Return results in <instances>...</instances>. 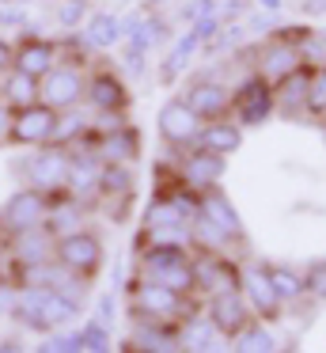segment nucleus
Listing matches in <instances>:
<instances>
[{
  "instance_id": "obj_1",
  "label": "nucleus",
  "mask_w": 326,
  "mask_h": 353,
  "mask_svg": "<svg viewBox=\"0 0 326 353\" xmlns=\"http://www.w3.org/2000/svg\"><path fill=\"white\" fill-rule=\"evenodd\" d=\"M12 319L23 330H34V334H53V330L68 327L72 319H80V307L57 289H38V285H19L15 292V307Z\"/></svg>"
},
{
  "instance_id": "obj_2",
  "label": "nucleus",
  "mask_w": 326,
  "mask_h": 353,
  "mask_svg": "<svg viewBox=\"0 0 326 353\" xmlns=\"http://www.w3.org/2000/svg\"><path fill=\"white\" fill-rule=\"evenodd\" d=\"M129 315L133 319H156V323H182L190 315H197L194 300L182 292L167 289L148 277H133L129 281Z\"/></svg>"
},
{
  "instance_id": "obj_3",
  "label": "nucleus",
  "mask_w": 326,
  "mask_h": 353,
  "mask_svg": "<svg viewBox=\"0 0 326 353\" xmlns=\"http://www.w3.org/2000/svg\"><path fill=\"white\" fill-rule=\"evenodd\" d=\"M136 262H141V274L148 277V281H159V285H167V289L182 292V296H194L197 292L190 247H141V251H136Z\"/></svg>"
},
{
  "instance_id": "obj_4",
  "label": "nucleus",
  "mask_w": 326,
  "mask_h": 353,
  "mask_svg": "<svg viewBox=\"0 0 326 353\" xmlns=\"http://www.w3.org/2000/svg\"><path fill=\"white\" fill-rule=\"evenodd\" d=\"M53 259L76 277H88L95 281L103 274V262H106V247L95 232L80 228V232H68V236H57V247H53Z\"/></svg>"
},
{
  "instance_id": "obj_5",
  "label": "nucleus",
  "mask_w": 326,
  "mask_h": 353,
  "mask_svg": "<svg viewBox=\"0 0 326 353\" xmlns=\"http://www.w3.org/2000/svg\"><path fill=\"white\" fill-rule=\"evenodd\" d=\"M23 179H27V186L50 194V198L65 194V186H68V148L38 145V152H30L27 160H23Z\"/></svg>"
},
{
  "instance_id": "obj_6",
  "label": "nucleus",
  "mask_w": 326,
  "mask_h": 353,
  "mask_svg": "<svg viewBox=\"0 0 326 353\" xmlns=\"http://www.w3.org/2000/svg\"><path fill=\"white\" fill-rule=\"evenodd\" d=\"M53 247H57V239H53V232L45 228V224L8 236L4 243H0V251H4V270H8L4 277L19 274V270H30V266H38V262H50Z\"/></svg>"
},
{
  "instance_id": "obj_7",
  "label": "nucleus",
  "mask_w": 326,
  "mask_h": 353,
  "mask_svg": "<svg viewBox=\"0 0 326 353\" xmlns=\"http://www.w3.org/2000/svg\"><path fill=\"white\" fill-rule=\"evenodd\" d=\"M45 213H50V194L34 190V186L15 190L12 198L0 205V243H4L8 236H15V232L45 224Z\"/></svg>"
},
{
  "instance_id": "obj_8",
  "label": "nucleus",
  "mask_w": 326,
  "mask_h": 353,
  "mask_svg": "<svg viewBox=\"0 0 326 353\" xmlns=\"http://www.w3.org/2000/svg\"><path fill=\"white\" fill-rule=\"evenodd\" d=\"M83 88H88V69L76 65H53L42 80H38V103L61 110H72L83 103Z\"/></svg>"
},
{
  "instance_id": "obj_9",
  "label": "nucleus",
  "mask_w": 326,
  "mask_h": 353,
  "mask_svg": "<svg viewBox=\"0 0 326 353\" xmlns=\"http://www.w3.org/2000/svg\"><path fill=\"white\" fill-rule=\"evenodd\" d=\"M273 110H277V103H273V84L262 80L258 72L247 77L232 92V114H235V125H239V130L243 125H262Z\"/></svg>"
},
{
  "instance_id": "obj_10",
  "label": "nucleus",
  "mask_w": 326,
  "mask_h": 353,
  "mask_svg": "<svg viewBox=\"0 0 326 353\" xmlns=\"http://www.w3.org/2000/svg\"><path fill=\"white\" fill-rule=\"evenodd\" d=\"M57 65V39H45L34 23L15 39V69L27 72V77L42 80L45 72Z\"/></svg>"
},
{
  "instance_id": "obj_11",
  "label": "nucleus",
  "mask_w": 326,
  "mask_h": 353,
  "mask_svg": "<svg viewBox=\"0 0 326 353\" xmlns=\"http://www.w3.org/2000/svg\"><path fill=\"white\" fill-rule=\"evenodd\" d=\"M83 103H88L95 114H125L129 110V88L118 72L95 69L88 77V88H83Z\"/></svg>"
},
{
  "instance_id": "obj_12",
  "label": "nucleus",
  "mask_w": 326,
  "mask_h": 353,
  "mask_svg": "<svg viewBox=\"0 0 326 353\" xmlns=\"http://www.w3.org/2000/svg\"><path fill=\"white\" fill-rule=\"evenodd\" d=\"M53 125H57V110L45 107V103H30V107H19L12 118V145L23 148H38L53 141Z\"/></svg>"
},
{
  "instance_id": "obj_13",
  "label": "nucleus",
  "mask_w": 326,
  "mask_h": 353,
  "mask_svg": "<svg viewBox=\"0 0 326 353\" xmlns=\"http://www.w3.org/2000/svg\"><path fill=\"white\" fill-rule=\"evenodd\" d=\"M99 175H103V160L91 148H68V198H76L80 205H91L99 198Z\"/></svg>"
},
{
  "instance_id": "obj_14",
  "label": "nucleus",
  "mask_w": 326,
  "mask_h": 353,
  "mask_svg": "<svg viewBox=\"0 0 326 353\" xmlns=\"http://www.w3.org/2000/svg\"><path fill=\"white\" fill-rule=\"evenodd\" d=\"M121 353H182L179 323L133 319V334L121 342Z\"/></svg>"
},
{
  "instance_id": "obj_15",
  "label": "nucleus",
  "mask_w": 326,
  "mask_h": 353,
  "mask_svg": "<svg viewBox=\"0 0 326 353\" xmlns=\"http://www.w3.org/2000/svg\"><path fill=\"white\" fill-rule=\"evenodd\" d=\"M159 137H163V145L171 148H186L197 141V133H201V118L194 114V110L186 107V99H167L163 107H159Z\"/></svg>"
},
{
  "instance_id": "obj_16",
  "label": "nucleus",
  "mask_w": 326,
  "mask_h": 353,
  "mask_svg": "<svg viewBox=\"0 0 326 353\" xmlns=\"http://www.w3.org/2000/svg\"><path fill=\"white\" fill-rule=\"evenodd\" d=\"M239 270L227 254H201L194 259V277H197V289L205 296H224V292H239Z\"/></svg>"
},
{
  "instance_id": "obj_17",
  "label": "nucleus",
  "mask_w": 326,
  "mask_h": 353,
  "mask_svg": "<svg viewBox=\"0 0 326 353\" xmlns=\"http://www.w3.org/2000/svg\"><path fill=\"white\" fill-rule=\"evenodd\" d=\"M182 99L201 122H216V118H227V110H232V88H224L212 77H197Z\"/></svg>"
},
{
  "instance_id": "obj_18",
  "label": "nucleus",
  "mask_w": 326,
  "mask_h": 353,
  "mask_svg": "<svg viewBox=\"0 0 326 353\" xmlns=\"http://www.w3.org/2000/svg\"><path fill=\"white\" fill-rule=\"evenodd\" d=\"M239 296L247 300V307L254 315H265V319L281 315V296H277V289H273L265 266H243L239 270Z\"/></svg>"
},
{
  "instance_id": "obj_19",
  "label": "nucleus",
  "mask_w": 326,
  "mask_h": 353,
  "mask_svg": "<svg viewBox=\"0 0 326 353\" xmlns=\"http://www.w3.org/2000/svg\"><path fill=\"white\" fill-rule=\"evenodd\" d=\"M224 171H227V156H216V152H205V148H194V152H186V160H182L179 179L190 186V190L201 194V190L220 186Z\"/></svg>"
},
{
  "instance_id": "obj_20",
  "label": "nucleus",
  "mask_w": 326,
  "mask_h": 353,
  "mask_svg": "<svg viewBox=\"0 0 326 353\" xmlns=\"http://www.w3.org/2000/svg\"><path fill=\"white\" fill-rule=\"evenodd\" d=\"M209 323L227 338V342H232L243 327L254 323V312L247 307V300H243L239 292H224V296H212L209 300Z\"/></svg>"
},
{
  "instance_id": "obj_21",
  "label": "nucleus",
  "mask_w": 326,
  "mask_h": 353,
  "mask_svg": "<svg viewBox=\"0 0 326 353\" xmlns=\"http://www.w3.org/2000/svg\"><path fill=\"white\" fill-rule=\"evenodd\" d=\"M179 345H182V353H227L232 350V342L212 327L209 315H205V319L201 315L182 319L179 323Z\"/></svg>"
},
{
  "instance_id": "obj_22",
  "label": "nucleus",
  "mask_w": 326,
  "mask_h": 353,
  "mask_svg": "<svg viewBox=\"0 0 326 353\" xmlns=\"http://www.w3.org/2000/svg\"><path fill=\"white\" fill-rule=\"evenodd\" d=\"M197 213L205 216V221H212L220 232H224L227 239H247V228H243V216L239 209L232 205V198H227L220 186H212V190H201V209Z\"/></svg>"
},
{
  "instance_id": "obj_23",
  "label": "nucleus",
  "mask_w": 326,
  "mask_h": 353,
  "mask_svg": "<svg viewBox=\"0 0 326 353\" xmlns=\"http://www.w3.org/2000/svg\"><path fill=\"white\" fill-rule=\"evenodd\" d=\"M303 57H300V46L288 39H273L262 46V54H258V77L269 80V84H277V80H285L292 69H300Z\"/></svg>"
},
{
  "instance_id": "obj_24",
  "label": "nucleus",
  "mask_w": 326,
  "mask_h": 353,
  "mask_svg": "<svg viewBox=\"0 0 326 353\" xmlns=\"http://www.w3.org/2000/svg\"><path fill=\"white\" fill-rule=\"evenodd\" d=\"M167 23L159 16H152V12H136V16H125L121 19V42L133 50H141V54H148L152 46H159V42H167Z\"/></svg>"
},
{
  "instance_id": "obj_25",
  "label": "nucleus",
  "mask_w": 326,
  "mask_h": 353,
  "mask_svg": "<svg viewBox=\"0 0 326 353\" xmlns=\"http://www.w3.org/2000/svg\"><path fill=\"white\" fill-rule=\"evenodd\" d=\"M194 148H205V152L216 156H232L243 148V130L232 122V118H216V122H205L201 133H197Z\"/></svg>"
},
{
  "instance_id": "obj_26",
  "label": "nucleus",
  "mask_w": 326,
  "mask_h": 353,
  "mask_svg": "<svg viewBox=\"0 0 326 353\" xmlns=\"http://www.w3.org/2000/svg\"><path fill=\"white\" fill-rule=\"evenodd\" d=\"M80 34L91 50H114V46H121V16H114V12H91L88 23L80 27Z\"/></svg>"
},
{
  "instance_id": "obj_27",
  "label": "nucleus",
  "mask_w": 326,
  "mask_h": 353,
  "mask_svg": "<svg viewBox=\"0 0 326 353\" xmlns=\"http://www.w3.org/2000/svg\"><path fill=\"white\" fill-rule=\"evenodd\" d=\"M307 84H311V72L300 65V69H292L285 80L273 84V103H277L285 114H296V110L307 103Z\"/></svg>"
},
{
  "instance_id": "obj_28",
  "label": "nucleus",
  "mask_w": 326,
  "mask_h": 353,
  "mask_svg": "<svg viewBox=\"0 0 326 353\" xmlns=\"http://www.w3.org/2000/svg\"><path fill=\"white\" fill-rule=\"evenodd\" d=\"M0 103H8L12 110L38 103V80L27 77V72H19V69L4 72V80H0Z\"/></svg>"
},
{
  "instance_id": "obj_29",
  "label": "nucleus",
  "mask_w": 326,
  "mask_h": 353,
  "mask_svg": "<svg viewBox=\"0 0 326 353\" xmlns=\"http://www.w3.org/2000/svg\"><path fill=\"white\" fill-rule=\"evenodd\" d=\"M99 198H106V201L118 198L121 205L133 201V171H129V163H103V175H99Z\"/></svg>"
},
{
  "instance_id": "obj_30",
  "label": "nucleus",
  "mask_w": 326,
  "mask_h": 353,
  "mask_svg": "<svg viewBox=\"0 0 326 353\" xmlns=\"http://www.w3.org/2000/svg\"><path fill=\"white\" fill-rule=\"evenodd\" d=\"M141 247H194V236H190V224H159V228L136 232V251Z\"/></svg>"
},
{
  "instance_id": "obj_31",
  "label": "nucleus",
  "mask_w": 326,
  "mask_h": 353,
  "mask_svg": "<svg viewBox=\"0 0 326 353\" xmlns=\"http://www.w3.org/2000/svg\"><path fill=\"white\" fill-rule=\"evenodd\" d=\"M88 130H91V118L88 114H80V110H61L57 114V125H53V141L50 145H61V148H72V145H80L83 137H88Z\"/></svg>"
},
{
  "instance_id": "obj_32",
  "label": "nucleus",
  "mask_w": 326,
  "mask_h": 353,
  "mask_svg": "<svg viewBox=\"0 0 326 353\" xmlns=\"http://www.w3.org/2000/svg\"><path fill=\"white\" fill-rule=\"evenodd\" d=\"M232 353H277V338L269 334V327L250 323L232 338Z\"/></svg>"
},
{
  "instance_id": "obj_33",
  "label": "nucleus",
  "mask_w": 326,
  "mask_h": 353,
  "mask_svg": "<svg viewBox=\"0 0 326 353\" xmlns=\"http://www.w3.org/2000/svg\"><path fill=\"white\" fill-rule=\"evenodd\" d=\"M194 50H201V42H197V34H194V31L179 34V39H174V46L167 50V61H163V72H159V77H163V80H174V77H179V72L190 65V57H194Z\"/></svg>"
},
{
  "instance_id": "obj_34",
  "label": "nucleus",
  "mask_w": 326,
  "mask_h": 353,
  "mask_svg": "<svg viewBox=\"0 0 326 353\" xmlns=\"http://www.w3.org/2000/svg\"><path fill=\"white\" fill-rule=\"evenodd\" d=\"M190 236H194V247H201V254H224L227 251V236L212 221H205L201 213L190 221Z\"/></svg>"
},
{
  "instance_id": "obj_35",
  "label": "nucleus",
  "mask_w": 326,
  "mask_h": 353,
  "mask_svg": "<svg viewBox=\"0 0 326 353\" xmlns=\"http://www.w3.org/2000/svg\"><path fill=\"white\" fill-rule=\"evenodd\" d=\"M141 224L144 228H159V224H190V221L179 213V205H174L167 194H156V198L148 201V209H144Z\"/></svg>"
},
{
  "instance_id": "obj_36",
  "label": "nucleus",
  "mask_w": 326,
  "mask_h": 353,
  "mask_svg": "<svg viewBox=\"0 0 326 353\" xmlns=\"http://www.w3.org/2000/svg\"><path fill=\"white\" fill-rule=\"evenodd\" d=\"M80 338H83V353H114L110 342V323H103L99 315L80 323Z\"/></svg>"
},
{
  "instance_id": "obj_37",
  "label": "nucleus",
  "mask_w": 326,
  "mask_h": 353,
  "mask_svg": "<svg viewBox=\"0 0 326 353\" xmlns=\"http://www.w3.org/2000/svg\"><path fill=\"white\" fill-rule=\"evenodd\" d=\"M265 270H269V281H273V289H277L281 304H285V300H300L303 292H307L303 274H296V270H288V266H265Z\"/></svg>"
},
{
  "instance_id": "obj_38",
  "label": "nucleus",
  "mask_w": 326,
  "mask_h": 353,
  "mask_svg": "<svg viewBox=\"0 0 326 353\" xmlns=\"http://www.w3.org/2000/svg\"><path fill=\"white\" fill-rule=\"evenodd\" d=\"M88 0H61L57 8H53V19H57V27L65 34H72V31H80L83 23H88Z\"/></svg>"
},
{
  "instance_id": "obj_39",
  "label": "nucleus",
  "mask_w": 326,
  "mask_h": 353,
  "mask_svg": "<svg viewBox=\"0 0 326 353\" xmlns=\"http://www.w3.org/2000/svg\"><path fill=\"white\" fill-rule=\"evenodd\" d=\"M30 16L23 0H0V31H27Z\"/></svg>"
},
{
  "instance_id": "obj_40",
  "label": "nucleus",
  "mask_w": 326,
  "mask_h": 353,
  "mask_svg": "<svg viewBox=\"0 0 326 353\" xmlns=\"http://www.w3.org/2000/svg\"><path fill=\"white\" fill-rule=\"evenodd\" d=\"M303 107L311 110V114L323 118L326 114V65L318 72H311V84H307V103Z\"/></svg>"
},
{
  "instance_id": "obj_41",
  "label": "nucleus",
  "mask_w": 326,
  "mask_h": 353,
  "mask_svg": "<svg viewBox=\"0 0 326 353\" xmlns=\"http://www.w3.org/2000/svg\"><path fill=\"white\" fill-rule=\"evenodd\" d=\"M303 285H307L311 296H326V262H315V266L303 274Z\"/></svg>"
},
{
  "instance_id": "obj_42",
  "label": "nucleus",
  "mask_w": 326,
  "mask_h": 353,
  "mask_svg": "<svg viewBox=\"0 0 326 353\" xmlns=\"http://www.w3.org/2000/svg\"><path fill=\"white\" fill-rule=\"evenodd\" d=\"M216 0H194V4H186V8H182V19H190V23H194V19H201V16H216Z\"/></svg>"
},
{
  "instance_id": "obj_43",
  "label": "nucleus",
  "mask_w": 326,
  "mask_h": 353,
  "mask_svg": "<svg viewBox=\"0 0 326 353\" xmlns=\"http://www.w3.org/2000/svg\"><path fill=\"white\" fill-rule=\"evenodd\" d=\"M15 292H19V285H15L12 277H0V315H12Z\"/></svg>"
},
{
  "instance_id": "obj_44",
  "label": "nucleus",
  "mask_w": 326,
  "mask_h": 353,
  "mask_svg": "<svg viewBox=\"0 0 326 353\" xmlns=\"http://www.w3.org/2000/svg\"><path fill=\"white\" fill-rule=\"evenodd\" d=\"M12 118H15V110L8 103H0V148L12 145Z\"/></svg>"
},
{
  "instance_id": "obj_45",
  "label": "nucleus",
  "mask_w": 326,
  "mask_h": 353,
  "mask_svg": "<svg viewBox=\"0 0 326 353\" xmlns=\"http://www.w3.org/2000/svg\"><path fill=\"white\" fill-rule=\"evenodd\" d=\"M12 69H15V42H8L4 34H0V77L12 72Z\"/></svg>"
},
{
  "instance_id": "obj_46",
  "label": "nucleus",
  "mask_w": 326,
  "mask_h": 353,
  "mask_svg": "<svg viewBox=\"0 0 326 353\" xmlns=\"http://www.w3.org/2000/svg\"><path fill=\"white\" fill-rule=\"evenodd\" d=\"M125 69H129V72H144V69H148V61H144V54H141V50L125 46Z\"/></svg>"
},
{
  "instance_id": "obj_47",
  "label": "nucleus",
  "mask_w": 326,
  "mask_h": 353,
  "mask_svg": "<svg viewBox=\"0 0 326 353\" xmlns=\"http://www.w3.org/2000/svg\"><path fill=\"white\" fill-rule=\"evenodd\" d=\"M34 353H65V350H61V338H57V330H53V334H45L42 342L34 345Z\"/></svg>"
},
{
  "instance_id": "obj_48",
  "label": "nucleus",
  "mask_w": 326,
  "mask_h": 353,
  "mask_svg": "<svg viewBox=\"0 0 326 353\" xmlns=\"http://www.w3.org/2000/svg\"><path fill=\"white\" fill-rule=\"evenodd\" d=\"M99 319H103V323L114 319V296H110V292H106V296H99Z\"/></svg>"
},
{
  "instance_id": "obj_49",
  "label": "nucleus",
  "mask_w": 326,
  "mask_h": 353,
  "mask_svg": "<svg viewBox=\"0 0 326 353\" xmlns=\"http://www.w3.org/2000/svg\"><path fill=\"white\" fill-rule=\"evenodd\" d=\"M0 353H23V338H0Z\"/></svg>"
},
{
  "instance_id": "obj_50",
  "label": "nucleus",
  "mask_w": 326,
  "mask_h": 353,
  "mask_svg": "<svg viewBox=\"0 0 326 353\" xmlns=\"http://www.w3.org/2000/svg\"><path fill=\"white\" fill-rule=\"evenodd\" d=\"M243 8H247V4H243V0H227V4H224V16L232 19V16H239Z\"/></svg>"
},
{
  "instance_id": "obj_51",
  "label": "nucleus",
  "mask_w": 326,
  "mask_h": 353,
  "mask_svg": "<svg viewBox=\"0 0 326 353\" xmlns=\"http://www.w3.org/2000/svg\"><path fill=\"white\" fill-rule=\"evenodd\" d=\"M303 8L307 12H326V0H303Z\"/></svg>"
},
{
  "instance_id": "obj_52",
  "label": "nucleus",
  "mask_w": 326,
  "mask_h": 353,
  "mask_svg": "<svg viewBox=\"0 0 326 353\" xmlns=\"http://www.w3.org/2000/svg\"><path fill=\"white\" fill-rule=\"evenodd\" d=\"M262 4V12H281V0H258Z\"/></svg>"
},
{
  "instance_id": "obj_53",
  "label": "nucleus",
  "mask_w": 326,
  "mask_h": 353,
  "mask_svg": "<svg viewBox=\"0 0 326 353\" xmlns=\"http://www.w3.org/2000/svg\"><path fill=\"white\" fill-rule=\"evenodd\" d=\"M144 4H148V8H159V4H167V0H144Z\"/></svg>"
},
{
  "instance_id": "obj_54",
  "label": "nucleus",
  "mask_w": 326,
  "mask_h": 353,
  "mask_svg": "<svg viewBox=\"0 0 326 353\" xmlns=\"http://www.w3.org/2000/svg\"><path fill=\"white\" fill-rule=\"evenodd\" d=\"M0 277H4V251H0Z\"/></svg>"
},
{
  "instance_id": "obj_55",
  "label": "nucleus",
  "mask_w": 326,
  "mask_h": 353,
  "mask_svg": "<svg viewBox=\"0 0 326 353\" xmlns=\"http://www.w3.org/2000/svg\"><path fill=\"white\" fill-rule=\"evenodd\" d=\"M53 4H61V0H53Z\"/></svg>"
},
{
  "instance_id": "obj_56",
  "label": "nucleus",
  "mask_w": 326,
  "mask_h": 353,
  "mask_svg": "<svg viewBox=\"0 0 326 353\" xmlns=\"http://www.w3.org/2000/svg\"><path fill=\"white\" fill-rule=\"evenodd\" d=\"M88 4H91V0H88Z\"/></svg>"
},
{
  "instance_id": "obj_57",
  "label": "nucleus",
  "mask_w": 326,
  "mask_h": 353,
  "mask_svg": "<svg viewBox=\"0 0 326 353\" xmlns=\"http://www.w3.org/2000/svg\"><path fill=\"white\" fill-rule=\"evenodd\" d=\"M323 118H326V114H323Z\"/></svg>"
}]
</instances>
